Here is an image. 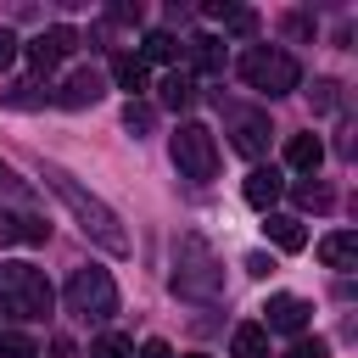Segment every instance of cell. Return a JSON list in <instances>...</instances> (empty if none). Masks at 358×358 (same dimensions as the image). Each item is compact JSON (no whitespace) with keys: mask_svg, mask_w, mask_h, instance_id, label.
I'll return each instance as SVG.
<instances>
[{"mask_svg":"<svg viewBox=\"0 0 358 358\" xmlns=\"http://www.w3.org/2000/svg\"><path fill=\"white\" fill-rule=\"evenodd\" d=\"M241 78H246V90H257V95H291L296 84H302V67H296V56L291 50H280V45H252L246 56H241Z\"/></svg>","mask_w":358,"mask_h":358,"instance_id":"4","label":"cell"},{"mask_svg":"<svg viewBox=\"0 0 358 358\" xmlns=\"http://www.w3.org/2000/svg\"><path fill=\"white\" fill-rule=\"evenodd\" d=\"M224 123H229V145L241 151V157H263L268 151V112H257V106H224Z\"/></svg>","mask_w":358,"mask_h":358,"instance_id":"7","label":"cell"},{"mask_svg":"<svg viewBox=\"0 0 358 358\" xmlns=\"http://www.w3.org/2000/svg\"><path fill=\"white\" fill-rule=\"evenodd\" d=\"M179 56V39L168 34V28H151L145 39H140V62H173Z\"/></svg>","mask_w":358,"mask_h":358,"instance_id":"20","label":"cell"},{"mask_svg":"<svg viewBox=\"0 0 358 358\" xmlns=\"http://www.w3.org/2000/svg\"><path fill=\"white\" fill-rule=\"evenodd\" d=\"M241 190H246V201H252L257 213H274V201H280V190H285V179H280V168H252Z\"/></svg>","mask_w":358,"mask_h":358,"instance_id":"13","label":"cell"},{"mask_svg":"<svg viewBox=\"0 0 358 358\" xmlns=\"http://www.w3.org/2000/svg\"><path fill=\"white\" fill-rule=\"evenodd\" d=\"M45 185L62 196V207L78 218V229H84L101 252H112V257H123V252H129V229H123V218H117L95 190H84V185H78L67 168H56V162H45Z\"/></svg>","mask_w":358,"mask_h":358,"instance_id":"1","label":"cell"},{"mask_svg":"<svg viewBox=\"0 0 358 358\" xmlns=\"http://www.w3.org/2000/svg\"><path fill=\"white\" fill-rule=\"evenodd\" d=\"M45 229H50V224H39V218H28V213H6V207H0V246H11V241H45Z\"/></svg>","mask_w":358,"mask_h":358,"instance_id":"16","label":"cell"},{"mask_svg":"<svg viewBox=\"0 0 358 358\" xmlns=\"http://www.w3.org/2000/svg\"><path fill=\"white\" fill-rule=\"evenodd\" d=\"M291 358H330V347H324V341H319V336H313V341H308V336H302V341H296V347H291Z\"/></svg>","mask_w":358,"mask_h":358,"instance_id":"25","label":"cell"},{"mask_svg":"<svg viewBox=\"0 0 358 358\" xmlns=\"http://www.w3.org/2000/svg\"><path fill=\"white\" fill-rule=\"evenodd\" d=\"M140 358H173V347L162 336H151V341H140Z\"/></svg>","mask_w":358,"mask_h":358,"instance_id":"28","label":"cell"},{"mask_svg":"<svg viewBox=\"0 0 358 358\" xmlns=\"http://www.w3.org/2000/svg\"><path fill=\"white\" fill-rule=\"evenodd\" d=\"M229 358H268V330H263V324H235Z\"/></svg>","mask_w":358,"mask_h":358,"instance_id":"17","label":"cell"},{"mask_svg":"<svg viewBox=\"0 0 358 358\" xmlns=\"http://www.w3.org/2000/svg\"><path fill=\"white\" fill-rule=\"evenodd\" d=\"M173 291L185 302L224 296V263H218V252L201 235H179V246H173Z\"/></svg>","mask_w":358,"mask_h":358,"instance_id":"3","label":"cell"},{"mask_svg":"<svg viewBox=\"0 0 358 358\" xmlns=\"http://www.w3.org/2000/svg\"><path fill=\"white\" fill-rule=\"evenodd\" d=\"M246 268H252V274H268V268H274V257H263V252H252V257H246Z\"/></svg>","mask_w":358,"mask_h":358,"instance_id":"29","label":"cell"},{"mask_svg":"<svg viewBox=\"0 0 358 358\" xmlns=\"http://www.w3.org/2000/svg\"><path fill=\"white\" fill-rule=\"evenodd\" d=\"M0 358H39V347H34L22 330H6V336H0Z\"/></svg>","mask_w":358,"mask_h":358,"instance_id":"22","label":"cell"},{"mask_svg":"<svg viewBox=\"0 0 358 358\" xmlns=\"http://www.w3.org/2000/svg\"><path fill=\"white\" fill-rule=\"evenodd\" d=\"M190 358H201V352H190Z\"/></svg>","mask_w":358,"mask_h":358,"instance_id":"30","label":"cell"},{"mask_svg":"<svg viewBox=\"0 0 358 358\" xmlns=\"http://www.w3.org/2000/svg\"><path fill=\"white\" fill-rule=\"evenodd\" d=\"M112 78H117V90L140 95V90H145V62H140L134 50H117V56H112Z\"/></svg>","mask_w":358,"mask_h":358,"instance_id":"18","label":"cell"},{"mask_svg":"<svg viewBox=\"0 0 358 358\" xmlns=\"http://www.w3.org/2000/svg\"><path fill=\"white\" fill-rule=\"evenodd\" d=\"M263 235H268L280 252H302V246H308V229H302L296 213H263Z\"/></svg>","mask_w":358,"mask_h":358,"instance_id":"14","label":"cell"},{"mask_svg":"<svg viewBox=\"0 0 358 358\" xmlns=\"http://www.w3.org/2000/svg\"><path fill=\"white\" fill-rule=\"evenodd\" d=\"M73 50H78V34H73L67 22H56V28H45V34H34V39H28V62H34L39 73H50L56 62H67Z\"/></svg>","mask_w":358,"mask_h":358,"instance_id":"8","label":"cell"},{"mask_svg":"<svg viewBox=\"0 0 358 358\" xmlns=\"http://www.w3.org/2000/svg\"><path fill=\"white\" fill-rule=\"evenodd\" d=\"M179 50H185V62H190V67H185L190 78H196V73H201V78H218V73H224V45H218L213 34H196V39H185Z\"/></svg>","mask_w":358,"mask_h":358,"instance_id":"11","label":"cell"},{"mask_svg":"<svg viewBox=\"0 0 358 358\" xmlns=\"http://www.w3.org/2000/svg\"><path fill=\"white\" fill-rule=\"evenodd\" d=\"M90 358H134V341H129V336H117V330H106V336H95Z\"/></svg>","mask_w":358,"mask_h":358,"instance_id":"21","label":"cell"},{"mask_svg":"<svg viewBox=\"0 0 358 358\" xmlns=\"http://www.w3.org/2000/svg\"><path fill=\"white\" fill-rule=\"evenodd\" d=\"M123 129H129V134H145V129H151V106H134V101H129V112H123Z\"/></svg>","mask_w":358,"mask_h":358,"instance_id":"24","label":"cell"},{"mask_svg":"<svg viewBox=\"0 0 358 358\" xmlns=\"http://www.w3.org/2000/svg\"><path fill=\"white\" fill-rule=\"evenodd\" d=\"M11 62H17V34H11V28H0V73H6Z\"/></svg>","mask_w":358,"mask_h":358,"instance_id":"27","label":"cell"},{"mask_svg":"<svg viewBox=\"0 0 358 358\" xmlns=\"http://www.w3.org/2000/svg\"><path fill=\"white\" fill-rule=\"evenodd\" d=\"M296 201H302V207H330V190H324L319 179H302V185H296Z\"/></svg>","mask_w":358,"mask_h":358,"instance_id":"23","label":"cell"},{"mask_svg":"<svg viewBox=\"0 0 358 358\" xmlns=\"http://www.w3.org/2000/svg\"><path fill=\"white\" fill-rule=\"evenodd\" d=\"M173 168H179L185 179L207 185V179L218 173V140H213V129L179 123V129H173Z\"/></svg>","mask_w":358,"mask_h":358,"instance_id":"6","label":"cell"},{"mask_svg":"<svg viewBox=\"0 0 358 358\" xmlns=\"http://www.w3.org/2000/svg\"><path fill=\"white\" fill-rule=\"evenodd\" d=\"M50 302H56V291L34 263H0V319L39 324V319H50Z\"/></svg>","mask_w":358,"mask_h":358,"instance_id":"2","label":"cell"},{"mask_svg":"<svg viewBox=\"0 0 358 358\" xmlns=\"http://www.w3.org/2000/svg\"><path fill=\"white\" fill-rule=\"evenodd\" d=\"M268 324L263 330H280V336H302L308 330V319H313V302L308 296H268Z\"/></svg>","mask_w":358,"mask_h":358,"instance_id":"9","label":"cell"},{"mask_svg":"<svg viewBox=\"0 0 358 358\" xmlns=\"http://www.w3.org/2000/svg\"><path fill=\"white\" fill-rule=\"evenodd\" d=\"M319 162H324V140L319 134H291L285 140V168H296V173H319Z\"/></svg>","mask_w":358,"mask_h":358,"instance_id":"15","label":"cell"},{"mask_svg":"<svg viewBox=\"0 0 358 358\" xmlns=\"http://www.w3.org/2000/svg\"><path fill=\"white\" fill-rule=\"evenodd\" d=\"M319 263L336 268V274H352V268H358V235H352V229L324 235V241H319Z\"/></svg>","mask_w":358,"mask_h":358,"instance_id":"12","label":"cell"},{"mask_svg":"<svg viewBox=\"0 0 358 358\" xmlns=\"http://www.w3.org/2000/svg\"><path fill=\"white\" fill-rule=\"evenodd\" d=\"M101 95H106V78H101L95 67H78V73H67V84L56 90V106H73V112H78V106H95Z\"/></svg>","mask_w":358,"mask_h":358,"instance_id":"10","label":"cell"},{"mask_svg":"<svg viewBox=\"0 0 358 358\" xmlns=\"http://www.w3.org/2000/svg\"><path fill=\"white\" fill-rule=\"evenodd\" d=\"M313 106H319V112H330V106H336V84H330V78H319V84H313Z\"/></svg>","mask_w":358,"mask_h":358,"instance_id":"26","label":"cell"},{"mask_svg":"<svg viewBox=\"0 0 358 358\" xmlns=\"http://www.w3.org/2000/svg\"><path fill=\"white\" fill-rule=\"evenodd\" d=\"M157 90H162V106H173V112H185V106L196 101V78H190L185 67H173V73H168Z\"/></svg>","mask_w":358,"mask_h":358,"instance_id":"19","label":"cell"},{"mask_svg":"<svg viewBox=\"0 0 358 358\" xmlns=\"http://www.w3.org/2000/svg\"><path fill=\"white\" fill-rule=\"evenodd\" d=\"M67 313L73 319H84V324H106L112 313H117V285H112V274L106 268H73V280H67Z\"/></svg>","mask_w":358,"mask_h":358,"instance_id":"5","label":"cell"}]
</instances>
